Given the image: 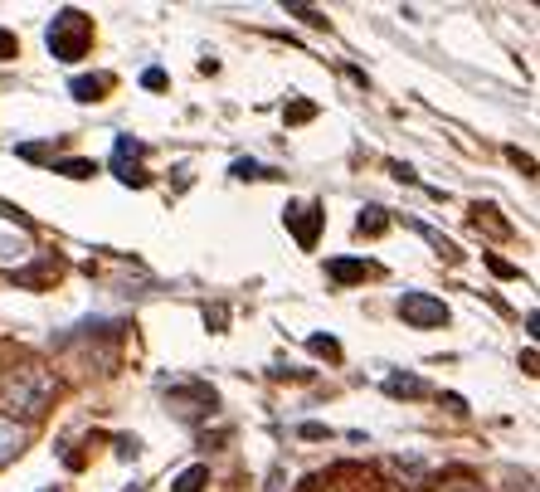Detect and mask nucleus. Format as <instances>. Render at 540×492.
I'll return each instance as SVG.
<instances>
[{
	"label": "nucleus",
	"instance_id": "1",
	"mask_svg": "<svg viewBox=\"0 0 540 492\" xmlns=\"http://www.w3.org/2000/svg\"><path fill=\"white\" fill-rule=\"evenodd\" d=\"M49 400H54V371H49V366H20L15 376L5 380V405H10V415L39 419L49 410Z\"/></svg>",
	"mask_w": 540,
	"mask_h": 492
},
{
	"label": "nucleus",
	"instance_id": "2",
	"mask_svg": "<svg viewBox=\"0 0 540 492\" xmlns=\"http://www.w3.org/2000/svg\"><path fill=\"white\" fill-rule=\"evenodd\" d=\"M44 44H49V54L54 59H64V64H78L88 49H93V20L83 15V10H59L54 20H49V30H44Z\"/></svg>",
	"mask_w": 540,
	"mask_h": 492
},
{
	"label": "nucleus",
	"instance_id": "3",
	"mask_svg": "<svg viewBox=\"0 0 540 492\" xmlns=\"http://www.w3.org/2000/svg\"><path fill=\"white\" fill-rule=\"evenodd\" d=\"M399 317H404V327H414V332H433V327H448V303L443 298H433V293H404L399 298Z\"/></svg>",
	"mask_w": 540,
	"mask_h": 492
},
{
	"label": "nucleus",
	"instance_id": "4",
	"mask_svg": "<svg viewBox=\"0 0 540 492\" xmlns=\"http://www.w3.org/2000/svg\"><path fill=\"white\" fill-rule=\"evenodd\" d=\"M283 220L292 225L297 244H302V249H312V244H317V229H322V220H326V210H317V205H297V210H288Z\"/></svg>",
	"mask_w": 540,
	"mask_h": 492
},
{
	"label": "nucleus",
	"instance_id": "5",
	"mask_svg": "<svg viewBox=\"0 0 540 492\" xmlns=\"http://www.w3.org/2000/svg\"><path fill=\"white\" fill-rule=\"evenodd\" d=\"M20 444H25V429H20L15 419H0V468L20 454Z\"/></svg>",
	"mask_w": 540,
	"mask_h": 492
},
{
	"label": "nucleus",
	"instance_id": "6",
	"mask_svg": "<svg viewBox=\"0 0 540 492\" xmlns=\"http://www.w3.org/2000/svg\"><path fill=\"white\" fill-rule=\"evenodd\" d=\"M108 83H112L108 74H93V78H73L69 88H73V98H78V103H98V98L108 93Z\"/></svg>",
	"mask_w": 540,
	"mask_h": 492
},
{
	"label": "nucleus",
	"instance_id": "7",
	"mask_svg": "<svg viewBox=\"0 0 540 492\" xmlns=\"http://www.w3.org/2000/svg\"><path fill=\"white\" fill-rule=\"evenodd\" d=\"M326 273L336 278V283H356V278H365V273H375L370 264H360V259H331L326 264Z\"/></svg>",
	"mask_w": 540,
	"mask_h": 492
},
{
	"label": "nucleus",
	"instance_id": "8",
	"mask_svg": "<svg viewBox=\"0 0 540 492\" xmlns=\"http://www.w3.org/2000/svg\"><path fill=\"white\" fill-rule=\"evenodd\" d=\"M205 483H210V468H205V463H195V468H185V473L176 478V492H200Z\"/></svg>",
	"mask_w": 540,
	"mask_h": 492
},
{
	"label": "nucleus",
	"instance_id": "9",
	"mask_svg": "<svg viewBox=\"0 0 540 492\" xmlns=\"http://www.w3.org/2000/svg\"><path fill=\"white\" fill-rule=\"evenodd\" d=\"M390 225V220H385V210H380V205H370V210H360V220H356V229L360 234H380V229Z\"/></svg>",
	"mask_w": 540,
	"mask_h": 492
},
{
	"label": "nucleus",
	"instance_id": "10",
	"mask_svg": "<svg viewBox=\"0 0 540 492\" xmlns=\"http://www.w3.org/2000/svg\"><path fill=\"white\" fill-rule=\"evenodd\" d=\"M385 390H390V395H424V380L419 376H390L385 380Z\"/></svg>",
	"mask_w": 540,
	"mask_h": 492
},
{
	"label": "nucleus",
	"instance_id": "11",
	"mask_svg": "<svg viewBox=\"0 0 540 492\" xmlns=\"http://www.w3.org/2000/svg\"><path fill=\"white\" fill-rule=\"evenodd\" d=\"M307 346H312L317 356H331V361L341 356V346H336V341H331V337H312V341H307Z\"/></svg>",
	"mask_w": 540,
	"mask_h": 492
},
{
	"label": "nucleus",
	"instance_id": "12",
	"mask_svg": "<svg viewBox=\"0 0 540 492\" xmlns=\"http://www.w3.org/2000/svg\"><path fill=\"white\" fill-rule=\"evenodd\" d=\"M59 171H64V176H73V181H83V176H93V161H64Z\"/></svg>",
	"mask_w": 540,
	"mask_h": 492
},
{
	"label": "nucleus",
	"instance_id": "13",
	"mask_svg": "<svg viewBox=\"0 0 540 492\" xmlns=\"http://www.w3.org/2000/svg\"><path fill=\"white\" fill-rule=\"evenodd\" d=\"M234 176H239V181H258L263 166H258V161H234Z\"/></svg>",
	"mask_w": 540,
	"mask_h": 492
},
{
	"label": "nucleus",
	"instance_id": "14",
	"mask_svg": "<svg viewBox=\"0 0 540 492\" xmlns=\"http://www.w3.org/2000/svg\"><path fill=\"white\" fill-rule=\"evenodd\" d=\"M288 15H297V20H307V25H322V15H317L312 5H288Z\"/></svg>",
	"mask_w": 540,
	"mask_h": 492
},
{
	"label": "nucleus",
	"instance_id": "15",
	"mask_svg": "<svg viewBox=\"0 0 540 492\" xmlns=\"http://www.w3.org/2000/svg\"><path fill=\"white\" fill-rule=\"evenodd\" d=\"M15 54H20V44H15V35H5V30H0V59H15Z\"/></svg>",
	"mask_w": 540,
	"mask_h": 492
},
{
	"label": "nucleus",
	"instance_id": "16",
	"mask_svg": "<svg viewBox=\"0 0 540 492\" xmlns=\"http://www.w3.org/2000/svg\"><path fill=\"white\" fill-rule=\"evenodd\" d=\"M142 83H146V88H166V74H161V69H146Z\"/></svg>",
	"mask_w": 540,
	"mask_h": 492
},
{
	"label": "nucleus",
	"instance_id": "17",
	"mask_svg": "<svg viewBox=\"0 0 540 492\" xmlns=\"http://www.w3.org/2000/svg\"><path fill=\"white\" fill-rule=\"evenodd\" d=\"M487 264H492V273H497V278H516V268L502 264V259H487Z\"/></svg>",
	"mask_w": 540,
	"mask_h": 492
},
{
	"label": "nucleus",
	"instance_id": "18",
	"mask_svg": "<svg viewBox=\"0 0 540 492\" xmlns=\"http://www.w3.org/2000/svg\"><path fill=\"white\" fill-rule=\"evenodd\" d=\"M288 117H292V122H307V117H312V103H297Z\"/></svg>",
	"mask_w": 540,
	"mask_h": 492
},
{
	"label": "nucleus",
	"instance_id": "19",
	"mask_svg": "<svg viewBox=\"0 0 540 492\" xmlns=\"http://www.w3.org/2000/svg\"><path fill=\"white\" fill-rule=\"evenodd\" d=\"M448 492H477V488H468V483H453V488H448Z\"/></svg>",
	"mask_w": 540,
	"mask_h": 492
},
{
	"label": "nucleus",
	"instance_id": "20",
	"mask_svg": "<svg viewBox=\"0 0 540 492\" xmlns=\"http://www.w3.org/2000/svg\"><path fill=\"white\" fill-rule=\"evenodd\" d=\"M44 492H54V488H44Z\"/></svg>",
	"mask_w": 540,
	"mask_h": 492
}]
</instances>
